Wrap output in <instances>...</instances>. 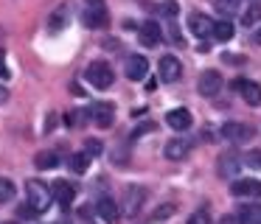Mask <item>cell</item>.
Returning <instances> with one entry per match:
<instances>
[{
    "label": "cell",
    "instance_id": "obj_1",
    "mask_svg": "<svg viewBox=\"0 0 261 224\" xmlns=\"http://www.w3.org/2000/svg\"><path fill=\"white\" fill-rule=\"evenodd\" d=\"M110 14H107V3L104 0H85L82 3V25L90 31H101L107 28Z\"/></svg>",
    "mask_w": 261,
    "mask_h": 224
},
{
    "label": "cell",
    "instance_id": "obj_2",
    "mask_svg": "<svg viewBox=\"0 0 261 224\" xmlns=\"http://www.w3.org/2000/svg\"><path fill=\"white\" fill-rule=\"evenodd\" d=\"M25 196H29V205L34 207L37 213H45L48 207L54 205V193L42 179H29V182H25Z\"/></svg>",
    "mask_w": 261,
    "mask_h": 224
},
{
    "label": "cell",
    "instance_id": "obj_3",
    "mask_svg": "<svg viewBox=\"0 0 261 224\" xmlns=\"http://www.w3.org/2000/svg\"><path fill=\"white\" fill-rule=\"evenodd\" d=\"M222 137H225L227 143L244 146L255 137V129L250 126V123H242V121H227L225 126H222Z\"/></svg>",
    "mask_w": 261,
    "mask_h": 224
},
{
    "label": "cell",
    "instance_id": "obj_4",
    "mask_svg": "<svg viewBox=\"0 0 261 224\" xmlns=\"http://www.w3.org/2000/svg\"><path fill=\"white\" fill-rule=\"evenodd\" d=\"M85 78L93 84V87H98V90H107V87H113V81H115V73H113V67H110L107 62H93V65L87 67Z\"/></svg>",
    "mask_w": 261,
    "mask_h": 224
},
{
    "label": "cell",
    "instance_id": "obj_5",
    "mask_svg": "<svg viewBox=\"0 0 261 224\" xmlns=\"http://www.w3.org/2000/svg\"><path fill=\"white\" fill-rule=\"evenodd\" d=\"M244 165V157H239L236 151H225V154H219V160H216V174H219L222 179H236L239 171H242Z\"/></svg>",
    "mask_w": 261,
    "mask_h": 224
},
{
    "label": "cell",
    "instance_id": "obj_6",
    "mask_svg": "<svg viewBox=\"0 0 261 224\" xmlns=\"http://www.w3.org/2000/svg\"><path fill=\"white\" fill-rule=\"evenodd\" d=\"M230 193L239 196V199H261V179H253V177L233 179Z\"/></svg>",
    "mask_w": 261,
    "mask_h": 224
},
{
    "label": "cell",
    "instance_id": "obj_7",
    "mask_svg": "<svg viewBox=\"0 0 261 224\" xmlns=\"http://www.w3.org/2000/svg\"><path fill=\"white\" fill-rule=\"evenodd\" d=\"M222 76L216 70H202L199 73V81H197V90L199 95H205V98H216V95L222 93Z\"/></svg>",
    "mask_w": 261,
    "mask_h": 224
},
{
    "label": "cell",
    "instance_id": "obj_8",
    "mask_svg": "<svg viewBox=\"0 0 261 224\" xmlns=\"http://www.w3.org/2000/svg\"><path fill=\"white\" fill-rule=\"evenodd\" d=\"M146 202V188L143 185H129L126 188V196H124V213L126 216H138Z\"/></svg>",
    "mask_w": 261,
    "mask_h": 224
},
{
    "label": "cell",
    "instance_id": "obj_9",
    "mask_svg": "<svg viewBox=\"0 0 261 224\" xmlns=\"http://www.w3.org/2000/svg\"><path fill=\"white\" fill-rule=\"evenodd\" d=\"M158 73H160V78L163 81H180V76H182V62L177 59V56H171V53H166L163 59L158 62Z\"/></svg>",
    "mask_w": 261,
    "mask_h": 224
},
{
    "label": "cell",
    "instance_id": "obj_10",
    "mask_svg": "<svg viewBox=\"0 0 261 224\" xmlns=\"http://www.w3.org/2000/svg\"><path fill=\"white\" fill-rule=\"evenodd\" d=\"M233 90L247 101L250 106H258L261 104V84L258 81H250V78H236L233 81Z\"/></svg>",
    "mask_w": 261,
    "mask_h": 224
},
{
    "label": "cell",
    "instance_id": "obj_11",
    "mask_svg": "<svg viewBox=\"0 0 261 224\" xmlns=\"http://www.w3.org/2000/svg\"><path fill=\"white\" fill-rule=\"evenodd\" d=\"M191 149H194V143H191V137H171L169 143H166V149H163V154H166V160H186L188 154H191Z\"/></svg>",
    "mask_w": 261,
    "mask_h": 224
},
{
    "label": "cell",
    "instance_id": "obj_12",
    "mask_svg": "<svg viewBox=\"0 0 261 224\" xmlns=\"http://www.w3.org/2000/svg\"><path fill=\"white\" fill-rule=\"evenodd\" d=\"M96 213H98V218L107 221V224H118V218H121V210H118V205H115L113 196H98L96 199Z\"/></svg>",
    "mask_w": 261,
    "mask_h": 224
},
{
    "label": "cell",
    "instance_id": "obj_13",
    "mask_svg": "<svg viewBox=\"0 0 261 224\" xmlns=\"http://www.w3.org/2000/svg\"><path fill=\"white\" fill-rule=\"evenodd\" d=\"M188 31L194 34V37L205 39V37H214V20H211L208 14H191L188 17Z\"/></svg>",
    "mask_w": 261,
    "mask_h": 224
},
{
    "label": "cell",
    "instance_id": "obj_14",
    "mask_svg": "<svg viewBox=\"0 0 261 224\" xmlns=\"http://www.w3.org/2000/svg\"><path fill=\"white\" fill-rule=\"evenodd\" d=\"M124 73H126V78H132V81H141V78H146V73H149V62H146V56H141V53L126 56V67H124Z\"/></svg>",
    "mask_w": 261,
    "mask_h": 224
},
{
    "label": "cell",
    "instance_id": "obj_15",
    "mask_svg": "<svg viewBox=\"0 0 261 224\" xmlns=\"http://www.w3.org/2000/svg\"><path fill=\"white\" fill-rule=\"evenodd\" d=\"M138 42L143 45V48H158L160 45V25L158 22H143L141 28H138Z\"/></svg>",
    "mask_w": 261,
    "mask_h": 224
},
{
    "label": "cell",
    "instance_id": "obj_16",
    "mask_svg": "<svg viewBox=\"0 0 261 224\" xmlns=\"http://www.w3.org/2000/svg\"><path fill=\"white\" fill-rule=\"evenodd\" d=\"M90 118L96 121V126L107 129V126H113V123H115V106L113 104H93Z\"/></svg>",
    "mask_w": 261,
    "mask_h": 224
},
{
    "label": "cell",
    "instance_id": "obj_17",
    "mask_svg": "<svg viewBox=\"0 0 261 224\" xmlns=\"http://www.w3.org/2000/svg\"><path fill=\"white\" fill-rule=\"evenodd\" d=\"M166 123H169L174 132H186V129L191 126V112H188L186 106H177V109H171L169 115H166Z\"/></svg>",
    "mask_w": 261,
    "mask_h": 224
},
{
    "label": "cell",
    "instance_id": "obj_18",
    "mask_svg": "<svg viewBox=\"0 0 261 224\" xmlns=\"http://www.w3.org/2000/svg\"><path fill=\"white\" fill-rule=\"evenodd\" d=\"M54 199L59 202V207L68 210V207L73 205V199H76V188L70 182H65V179H59V182L54 185Z\"/></svg>",
    "mask_w": 261,
    "mask_h": 224
},
{
    "label": "cell",
    "instance_id": "obj_19",
    "mask_svg": "<svg viewBox=\"0 0 261 224\" xmlns=\"http://www.w3.org/2000/svg\"><path fill=\"white\" fill-rule=\"evenodd\" d=\"M236 218H239V224H261V205H255V202L242 205Z\"/></svg>",
    "mask_w": 261,
    "mask_h": 224
},
{
    "label": "cell",
    "instance_id": "obj_20",
    "mask_svg": "<svg viewBox=\"0 0 261 224\" xmlns=\"http://www.w3.org/2000/svg\"><path fill=\"white\" fill-rule=\"evenodd\" d=\"M236 34V25H233L230 20H219V22H214V39L216 42H227V39Z\"/></svg>",
    "mask_w": 261,
    "mask_h": 224
},
{
    "label": "cell",
    "instance_id": "obj_21",
    "mask_svg": "<svg viewBox=\"0 0 261 224\" xmlns=\"http://www.w3.org/2000/svg\"><path fill=\"white\" fill-rule=\"evenodd\" d=\"M34 165L40 168V171H51V168L59 165V154H54V151H40V154L34 157Z\"/></svg>",
    "mask_w": 261,
    "mask_h": 224
},
{
    "label": "cell",
    "instance_id": "obj_22",
    "mask_svg": "<svg viewBox=\"0 0 261 224\" xmlns=\"http://www.w3.org/2000/svg\"><path fill=\"white\" fill-rule=\"evenodd\" d=\"M258 22H261V3H253L250 9H244L242 25H244V28H253V25H258Z\"/></svg>",
    "mask_w": 261,
    "mask_h": 224
},
{
    "label": "cell",
    "instance_id": "obj_23",
    "mask_svg": "<svg viewBox=\"0 0 261 224\" xmlns=\"http://www.w3.org/2000/svg\"><path fill=\"white\" fill-rule=\"evenodd\" d=\"M68 25V6H62V9H57L51 14V22H48V28H51V34L62 31V28Z\"/></svg>",
    "mask_w": 261,
    "mask_h": 224
},
{
    "label": "cell",
    "instance_id": "obj_24",
    "mask_svg": "<svg viewBox=\"0 0 261 224\" xmlns=\"http://www.w3.org/2000/svg\"><path fill=\"white\" fill-rule=\"evenodd\" d=\"M87 168H90V154H87V151L73 154V160H70V171H73V174H85Z\"/></svg>",
    "mask_w": 261,
    "mask_h": 224
},
{
    "label": "cell",
    "instance_id": "obj_25",
    "mask_svg": "<svg viewBox=\"0 0 261 224\" xmlns=\"http://www.w3.org/2000/svg\"><path fill=\"white\" fill-rule=\"evenodd\" d=\"M158 11L166 17V20H174V17L180 14V3H177V0H163V3L158 6Z\"/></svg>",
    "mask_w": 261,
    "mask_h": 224
},
{
    "label": "cell",
    "instance_id": "obj_26",
    "mask_svg": "<svg viewBox=\"0 0 261 224\" xmlns=\"http://www.w3.org/2000/svg\"><path fill=\"white\" fill-rule=\"evenodd\" d=\"M12 199H14V182L6 177H0V205H6Z\"/></svg>",
    "mask_w": 261,
    "mask_h": 224
},
{
    "label": "cell",
    "instance_id": "obj_27",
    "mask_svg": "<svg viewBox=\"0 0 261 224\" xmlns=\"http://www.w3.org/2000/svg\"><path fill=\"white\" fill-rule=\"evenodd\" d=\"M174 213H177V205H174V202H166V205H160L158 210L152 213V221H163V218L174 216Z\"/></svg>",
    "mask_w": 261,
    "mask_h": 224
},
{
    "label": "cell",
    "instance_id": "obj_28",
    "mask_svg": "<svg viewBox=\"0 0 261 224\" xmlns=\"http://www.w3.org/2000/svg\"><path fill=\"white\" fill-rule=\"evenodd\" d=\"M85 151L90 157H101L104 154V143H101V140H96V137H87L85 140Z\"/></svg>",
    "mask_w": 261,
    "mask_h": 224
},
{
    "label": "cell",
    "instance_id": "obj_29",
    "mask_svg": "<svg viewBox=\"0 0 261 224\" xmlns=\"http://www.w3.org/2000/svg\"><path fill=\"white\" fill-rule=\"evenodd\" d=\"M244 165H250V168L258 171L261 168V151H247V154H244Z\"/></svg>",
    "mask_w": 261,
    "mask_h": 224
},
{
    "label": "cell",
    "instance_id": "obj_30",
    "mask_svg": "<svg viewBox=\"0 0 261 224\" xmlns=\"http://www.w3.org/2000/svg\"><path fill=\"white\" fill-rule=\"evenodd\" d=\"M188 224H211V213L202 207V210H197L191 218H188Z\"/></svg>",
    "mask_w": 261,
    "mask_h": 224
},
{
    "label": "cell",
    "instance_id": "obj_31",
    "mask_svg": "<svg viewBox=\"0 0 261 224\" xmlns=\"http://www.w3.org/2000/svg\"><path fill=\"white\" fill-rule=\"evenodd\" d=\"M169 37H171V42H174L177 48H182V45H186V42H182V37H180V31H177V22L174 20H169Z\"/></svg>",
    "mask_w": 261,
    "mask_h": 224
},
{
    "label": "cell",
    "instance_id": "obj_32",
    "mask_svg": "<svg viewBox=\"0 0 261 224\" xmlns=\"http://www.w3.org/2000/svg\"><path fill=\"white\" fill-rule=\"evenodd\" d=\"M146 132H154V123H152V121H149V123H141V126L132 132V137H141V134H146Z\"/></svg>",
    "mask_w": 261,
    "mask_h": 224
},
{
    "label": "cell",
    "instance_id": "obj_33",
    "mask_svg": "<svg viewBox=\"0 0 261 224\" xmlns=\"http://www.w3.org/2000/svg\"><path fill=\"white\" fill-rule=\"evenodd\" d=\"M0 78H9V67H6V53L0 50Z\"/></svg>",
    "mask_w": 261,
    "mask_h": 224
},
{
    "label": "cell",
    "instance_id": "obj_34",
    "mask_svg": "<svg viewBox=\"0 0 261 224\" xmlns=\"http://www.w3.org/2000/svg\"><path fill=\"white\" fill-rule=\"evenodd\" d=\"M222 59H225V62H239V65H242V62H244V56H236V53H225V56H222Z\"/></svg>",
    "mask_w": 261,
    "mask_h": 224
},
{
    "label": "cell",
    "instance_id": "obj_35",
    "mask_svg": "<svg viewBox=\"0 0 261 224\" xmlns=\"http://www.w3.org/2000/svg\"><path fill=\"white\" fill-rule=\"evenodd\" d=\"M143 90H146V93H152V90H158V81H154V78H146V87H143Z\"/></svg>",
    "mask_w": 261,
    "mask_h": 224
},
{
    "label": "cell",
    "instance_id": "obj_36",
    "mask_svg": "<svg viewBox=\"0 0 261 224\" xmlns=\"http://www.w3.org/2000/svg\"><path fill=\"white\" fill-rule=\"evenodd\" d=\"M6 101H9V90L0 84V104H6Z\"/></svg>",
    "mask_w": 261,
    "mask_h": 224
},
{
    "label": "cell",
    "instance_id": "obj_37",
    "mask_svg": "<svg viewBox=\"0 0 261 224\" xmlns=\"http://www.w3.org/2000/svg\"><path fill=\"white\" fill-rule=\"evenodd\" d=\"M253 42H255V45H261V25L253 31Z\"/></svg>",
    "mask_w": 261,
    "mask_h": 224
},
{
    "label": "cell",
    "instance_id": "obj_38",
    "mask_svg": "<svg viewBox=\"0 0 261 224\" xmlns=\"http://www.w3.org/2000/svg\"><path fill=\"white\" fill-rule=\"evenodd\" d=\"M219 224H239V218H236V216H225Z\"/></svg>",
    "mask_w": 261,
    "mask_h": 224
},
{
    "label": "cell",
    "instance_id": "obj_39",
    "mask_svg": "<svg viewBox=\"0 0 261 224\" xmlns=\"http://www.w3.org/2000/svg\"><path fill=\"white\" fill-rule=\"evenodd\" d=\"M62 224H65V221H62Z\"/></svg>",
    "mask_w": 261,
    "mask_h": 224
}]
</instances>
